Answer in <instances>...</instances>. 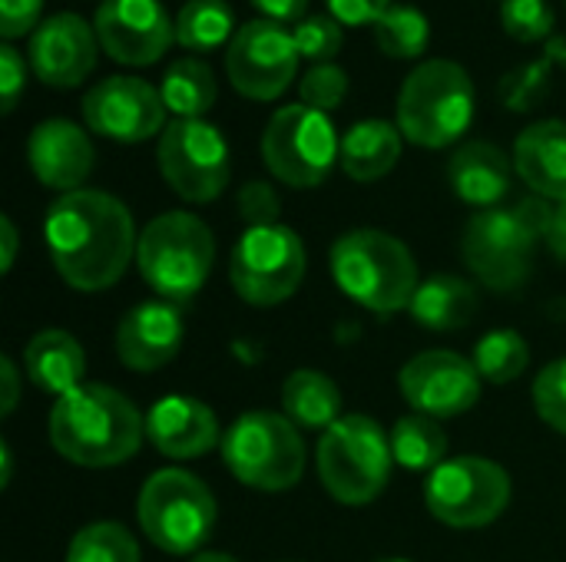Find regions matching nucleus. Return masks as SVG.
<instances>
[{
	"label": "nucleus",
	"instance_id": "29",
	"mask_svg": "<svg viewBox=\"0 0 566 562\" xmlns=\"http://www.w3.org/2000/svg\"><path fill=\"white\" fill-rule=\"evenodd\" d=\"M557 70H566V36H551L541 60L521 63L501 79V103L514 113H531L551 93Z\"/></svg>",
	"mask_w": 566,
	"mask_h": 562
},
{
	"label": "nucleus",
	"instance_id": "23",
	"mask_svg": "<svg viewBox=\"0 0 566 562\" xmlns=\"http://www.w3.org/2000/svg\"><path fill=\"white\" fill-rule=\"evenodd\" d=\"M511 159L504 156L501 146L488 139L464 142L448 166L451 189L468 202L481 209H494L507 192H511Z\"/></svg>",
	"mask_w": 566,
	"mask_h": 562
},
{
	"label": "nucleus",
	"instance_id": "49",
	"mask_svg": "<svg viewBox=\"0 0 566 562\" xmlns=\"http://www.w3.org/2000/svg\"><path fill=\"white\" fill-rule=\"evenodd\" d=\"M378 562H411V560H378Z\"/></svg>",
	"mask_w": 566,
	"mask_h": 562
},
{
	"label": "nucleus",
	"instance_id": "20",
	"mask_svg": "<svg viewBox=\"0 0 566 562\" xmlns=\"http://www.w3.org/2000/svg\"><path fill=\"white\" fill-rule=\"evenodd\" d=\"M182 311L172 301H143L129 308L116 328L119 361L133 371H156L182 348Z\"/></svg>",
	"mask_w": 566,
	"mask_h": 562
},
{
	"label": "nucleus",
	"instance_id": "13",
	"mask_svg": "<svg viewBox=\"0 0 566 562\" xmlns=\"http://www.w3.org/2000/svg\"><path fill=\"white\" fill-rule=\"evenodd\" d=\"M166 185L186 202H212L229 185L226 136L206 119H172L156 149Z\"/></svg>",
	"mask_w": 566,
	"mask_h": 562
},
{
	"label": "nucleus",
	"instance_id": "11",
	"mask_svg": "<svg viewBox=\"0 0 566 562\" xmlns=\"http://www.w3.org/2000/svg\"><path fill=\"white\" fill-rule=\"evenodd\" d=\"M229 278L242 301L259 308L282 305L305 278V245L289 225L245 229L232 248Z\"/></svg>",
	"mask_w": 566,
	"mask_h": 562
},
{
	"label": "nucleus",
	"instance_id": "26",
	"mask_svg": "<svg viewBox=\"0 0 566 562\" xmlns=\"http://www.w3.org/2000/svg\"><path fill=\"white\" fill-rule=\"evenodd\" d=\"M478 311V291L471 282L458 275H431L418 285L411 298V315L421 328L431 331H454L464 328Z\"/></svg>",
	"mask_w": 566,
	"mask_h": 562
},
{
	"label": "nucleus",
	"instance_id": "32",
	"mask_svg": "<svg viewBox=\"0 0 566 562\" xmlns=\"http://www.w3.org/2000/svg\"><path fill=\"white\" fill-rule=\"evenodd\" d=\"M375 40H378L381 53H388L395 60H418L428 50L431 23L411 3H391L388 13L375 23Z\"/></svg>",
	"mask_w": 566,
	"mask_h": 562
},
{
	"label": "nucleus",
	"instance_id": "27",
	"mask_svg": "<svg viewBox=\"0 0 566 562\" xmlns=\"http://www.w3.org/2000/svg\"><path fill=\"white\" fill-rule=\"evenodd\" d=\"M282 407H285V417L305 431L325 434L335 421H342V394H338L335 381L312 368H302L285 378Z\"/></svg>",
	"mask_w": 566,
	"mask_h": 562
},
{
	"label": "nucleus",
	"instance_id": "42",
	"mask_svg": "<svg viewBox=\"0 0 566 562\" xmlns=\"http://www.w3.org/2000/svg\"><path fill=\"white\" fill-rule=\"evenodd\" d=\"M325 7L345 26H375L388 13L391 0H325Z\"/></svg>",
	"mask_w": 566,
	"mask_h": 562
},
{
	"label": "nucleus",
	"instance_id": "46",
	"mask_svg": "<svg viewBox=\"0 0 566 562\" xmlns=\"http://www.w3.org/2000/svg\"><path fill=\"white\" fill-rule=\"evenodd\" d=\"M0 229H3V272H10L13 255H17V229H13V222L7 215L0 219Z\"/></svg>",
	"mask_w": 566,
	"mask_h": 562
},
{
	"label": "nucleus",
	"instance_id": "19",
	"mask_svg": "<svg viewBox=\"0 0 566 562\" xmlns=\"http://www.w3.org/2000/svg\"><path fill=\"white\" fill-rule=\"evenodd\" d=\"M93 142L86 129L70 119H43L27 139V162L33 176L56 192H76L93 172Z\"/></svg>",
	"mask_w": 566,
	"mask_h": 562
},
{
	"label": "nucleus",
	"instance_id": "14",
	"mask_svg": "<svg viewBox=\"0 0 566 562\" xmlns=\"http://www.w3.org/2000/svg\"><path fill=\"white\" fill-rule=\"evenodd\" d=\"M298 46L289 26L255 17L239 26L226 50L229 83L255 103L279 99L298 73Z\"/></svg>",
	"mask_w": 566,
	"mask_h": 562
},
{
	"label": "nucleus",
	"instance_id": "36",
	"mask_svg": "<svg viewBox=\"0 0 566 562\" xmlns=\"http://www.w3.org/2000/svg\"><path fill=\"white\" fill-rule=\"evenodd\" d=\"M298 56L315 63H328L342 50V23L332 13H308L292 26Z\"/></svg>",
	"mask_w": 566,
	"mask_h": 562
},
{
	"label": "nucleus",
	"instance_id": "37",
	"mask_svg": "<svg viewBox=\"0 0 566 562\" xmlns=\"http://www.w3.org/2000/svg\"><path fill=\"white\" fill-rule=\"evenodd\" d=\"M298 93H302V103L318 109V113H332L342 106L345 93H348V76L342 66L335 63H315L305 70L302 83H298Z\"/></svg>",
	"mask_w": 566,
	"mask_h": 562
},
{
	"label": "nucleus",
	"instance_id": "43",
	"mask_svg": "<svg viewBox=\"0 0 566 562\" xmlns=\"http://www.w3.org/2000/svg\"><path fill=\"white\" fill-rule=\"evenodd\" d=\"M252 7L272 20V23H282V26H295L302 17H308V0H252Z\"/></svg>",
	"mask_w": 566,
	"mask_h": 562
},
{
	"label": "nucleus",
	"instance_id": "5",
	"mask_svg": "<svg viewBox=\"0 0 566 562\" xmlns=\"http://www.w3.org/2000/svg\"><path fill=\"white\" fill-rule=\"evenodd\" d=\"M212 258V229L189 212H166L153 219L136 245V265L163 301H189L206 285Z\"/></svg>",
	"mask_w": 566,
	"mask_h": 562
},
{
	"label": "nucleus",
	"instance_id": "41",
	"mask_svg": "<svg viewBox=\"0 0 566 562\" xmlns=\"http://www.w3.org/2000/svg\"><path fill=\"white\" fill-rule=\"evenodd\" d=\"M23 83H27V63L13 50V43H3L0 46V106H3V113H10L17 106Z\"/></svg>",
	"mask_w": 566,
	"mask_h": 562
},
{
	"label": "nucleus",
	"instance_id": "15",
	"mask_svg": "<svg viewBox=\"0 0 566 562\" xmlns=\"http://www.w3.org/2000/svg\"><path fill=\"white\" fill-rule=\"evenodd\" d=\"M163 93L139 76H106L83 96V123L116 142H143L163 132L166 123Z\"/></svg>",
	"mask_w": 566,
	"mask_h": 562
},
{
	"label": "nucleus",
	"instance_id": "10",
	"mask_svg": "<svg viewBox=\"0 0 566 562\" xmlns=\"http://www.w3.org/2000/svg\"><path fill=\"white\" fill-rule=\"evenodd\" d=\"M424 503L444 527L478 530L507 510L511 477L488 457H454L431 470L424 484Z\"/></svg>",
	"mask_w": 566,
	"mask_h": 562
},
{
	"label": "nucleus",
	"instance_id": "33",
	"mask_svg": "<svg viewBox=\"0 0 566 562\" xmlns=\"http://www.w3.org/2000/svg\"><path fill=\"white\" fill-rule=\"evenodd\" d=\"M531 364V348L517 331H491L474 348V368L491 384H511L517 381Z\"/></svg>",
	"mask_w": 566,
	"mask_h": 562
},
{
	"label": "nucleus",
	"instance_id": "40",
	"mask_svg": "<svg viewBox=\"0 0 566 562\" xmlns=\"http://www.w3.org/2000/svg\"><path fill=\"white\" fill-rule=\"evenodd\" d=\"M43 0H0V36L17 40L36 30L43 20Z\"/></svg>",
	"mask_w": 566,
	"mask_h": 562
},
{
	"label": "nucleus",
	"instance_id": "7",
	"mask_svg": "<svg viewBox=\"0 0 566 562\" xmlns=\"http://www.w3.org/2000/svg\"><path fill=\"white\" fill-rule=\"evenodd\" d=\"M226 467L252 490H292L305 470V444L298 427L269 411L242 414L222 437Z\"/></svg>",
	"mask_w": 566,
	"mask_h": 562
},
{
	"label": "nucleus",
	"instance_id": "21",
	"mask_svg": "<svg viewBox=\"0 0 566 562\" xmlns=\"http://www.w3.org/2000/svg\"><path fill=\"white\" fill-rule=\"evenodd\" d=\"M146 437L172 460H196L216 447L219 421L202 401L169 394L146 414Z\"/></svg>",
	"mask_w": 566,
	"mask_h": 562
},
{
	"label": "nucleus",
	"instance_id": "25",
	"mask_svg": "<svg viewBox=\"0 0 566 562\" xmlns=\"http://www.w3.org/2000/svg\"><path fill=\"white\" fill-rule=\"evenodd\" d=\"M401 159V129L388 119H361L342 139V169L355 182L385 179Z\"/></svg>",
	"mask_w": 566,
	"mask_h": 562
},
{
	"label": "nucleus",
	"instance_id": "48",
	"mask_svg": "<svg viewBox=\"0 0 566 562\" xmlns=\"http://www.w3.org/2000/svg\"><path fill=\"white\" fill-rule=\"evenodd\" d=\"M189 562H239V560H232L229 553H199L196 560H189Z\"/></svg>",
	"mask_w": 566,
	"mask_h": 562
},
{
	"label": "nucleus",
	"instance_id": "35",
	"mask_svg": "<svg viewBox=\"0 0 566 562\" xmlns=\"http://www.w3.org/2000/svg\"><path fill=\"white\" fill-rule=\"evenodd\" d=\"M501 26L517 43H544L554 36V10L547 0H504Z\"/></svg>",
	"mask_w": 566,
	"mask_h": 562
},
{
	"label": "nucleus",
	"instance_id": "17",
	"mask_svg": "<svg viewBox=\"0 0 566 562\" xmlns=\"http://www.w3.org/2000/svg\"><path fill=\"white\" fill-rule=\"evenodd\" d=\"M405 401L424 417H458L481 401V374L474 361L454 351H424L398 374Z\"/></svg>",
	"mask_w": 566,
	"mask_h": 562
},
{
	"label": "nucleus",
	"instance_id": "30",
	"mask_svg": "<svg viewBox=\"0 0 566 562\" xmlns=\"http://www.w3.org/2000/svg\"><path fill=\"white\" fill-rule=\"evenodd\" d=\"M235 13L226 0H186L176 13V43L196 53H212L235 36Z\"/></svg>",
	"mask_w": 566,
	"mask_h": 562
},
{
	"label": "nucleus",
	"instance_id": "39",
	"mask_svg": "<svg viewBox=\"0 0 566 562\" xmlns=\"http://www.w3.org/2000/svg\"><path fill=\"white\" fill-rule=\"evenodd\" d=\"M239 215L245 219L249 229H262V225H279V212H282V199L279 192L262 182V179H252L239 189Z\"/></svg>",
	"mask_w": 566,
	"mask_h": 562
},
{
	"label": "nucleus",
	"instance_id": "28",
	"mask_svg": "<svg viewBox=\"0 0 566 562\" xmlns=\"http://www.w3.org/2000/svg\"><path fill=\"white\" fill-rule=\"evenodd\" d=\"M163 103L176 119H202L216 106V73L202 60H176L163 83H159Z\"/></svg>",
	"mask_w": 566,
	"mask_h": 562
},
{
	"label": "nucleus",
	"instance_id": "4",
	"mask_svg": "<svg viewBox=\"0 0 566 562\" xmlns=\"http://www.w3.org/2000/svg\"><path fill=\"white\" fill-rule=\"evenodd\" d=\"M474 119V83L454 60H424L408 73L398 93V129L408 142L444 149L458 142Z\"/></svg>",
	"mask_w": 566,
	"mask_h": 562
},
{
	"label": "nucleus",
	"instance_id": "8",
	"mask_svg": "<svg viewBox=\"0 0 566 562\" xmlns=\"http://www.w3.org/2000/svg\"><path fill=\"white\" fill-rule=\"evenodd\" d=\"M262 159L279 182L292 189H315L332 176L335 162H342V139L328 113L292 103L265 123Z\"/></svg>",
	"mask_w": 566,
	"mask_h": 562
},
{
	"label": "nucleus",
	"instance_id": "16",
	"mask_svg": "<svg viewBox=\"0 0 566 562\" xmlns=\"http://www.w3.org/2000/svg\"><path fill=\"white\" fill-rule=\"evenodd\" d=\"M93 30L99 50L123 66H153L176 40V20L159 0H103Z\"/></svg>",
	"mask_w": 566,
	"mask_h": 562
},
{
	"label": "nucleus",
	"instance_id": "44",
	"mask_svg": "<svg viewBox=\"0 0 566 562\" xmlns=\"http://www.w3.org/2000/svg\"><path fill=\"white\" fill-rule=\"evenodd\" d=\"M544 245L554 258L566 262V202L551 205V219H547V229H544Z\"/></svg>",
	"mask_w": 566,
	"mask_h": 562
},
{
	"label": "nucleus",
	"instance_id": "2",
	"mask_svg": "<svg viewBox=\"0 0 566 562\" xmlns=\"http://www.w3.org/2000/svg\"><path fill=\"white\" fill-rule=\"evenodd\" d=\"M146 424L133 401L106 384H80L56 397L50 411L53 450L80 467L99 470L129 460L143 444Z\"/></svg>",
	"mask_w": 566,
	"mask_h": 562
},
{
	"label": "nucleus",
	"instance_id": "45",
	"mask_svg": "<svg viewBox=\"0 0 566 562\" xmlns=\"http://www.w3.org/2000/svg\"><path fill=\"white\" fill-rule=\"evenodd\" d=\"M0 384H3V397H0V414H13L17 407V397H20V374L13 368L10 358H0Z\"/></svg>",
	"mask_w": 566,
	"mask_h": 562
},
{
	"label": "nucleus",
	"instance_id": "34",
	"mask_svg": "<svg viewBox=\"0 0 566 562\" xmlns=\"http://www.w3.org/2000/svg\"><path fill=\"white\" fill-rule=\"evenodd\" d=\"M66 562H139V547L119 523H90L73 537Z\"/></svg>",
	"mask_w": 566,
	"mask_h": 562
},
{
	"label": "nucleus",
	"instance_id": "31",
	"mask_svg": "<svg viewBox=\"0 0 566 562\" xmlns=\"http://www.w3.org/2000/svg\"><path fill=\"white\" fill-rule=\"evenodd\" d=\"M391 457L405 470H438L448 457V434L434 417L411 414L391 427Z\"/></svg>",
	"mask_w": 566,
	"mask_h": 562
},
{
	"label": "nucleus",
	"instance_id": "6",
	"mask_svg": "<svg viewBox=\"0 0 566 562\" xmlns=\"http://www.w3.org/2000/svg\"><path fill=\"white\" fill-rule=\"evenodd\" d=\"M391 464V441L378 421L361 414H345L318 441V477L345 507L371 503L385 490Z\"/></svg>",
	"mask_w": 566,
	"mask_h": 562
},
{
	"label": "nucleus",
	"instance_id": "24",
	"mask_svg": "<svg viewBox=\"0 0 566 562\" xmlns=\"http://www.w3.org/2000/svg\"><path fill=\"white\" fill-rule=\"evenodd\" d=\"M23 368H27V378L43 394L63 397L83 384L86 358H83V348L73 335L50 328V331H40L23 348Z\"/></svg>",
	"mask_w": 566,
	"mask_h": 562
},
{
	"label": "nucleus",
	"instance_id": "12",
	"mask_svg": "<svg viewBox=\"0 0 566 562\" xmlns=\"http://www.w3.org/2000/svg\"><path fill=\"white\" fill-rule=\"evenodd\" d=\"M541 235L521 209H484L464 229V262L481 285L494 291H517L534 268Z\"/></svg>",
	"mask_w": 566,
	"mask_h": 562
},
{
	"label": "nucleus",
	"instance_id": "1",
	"mask_svg": "<svg viewBox=\"0 0 566 562\" xmlns=\"http://www.w3.org/2000/svg\"><path fill=\"white\" fill-rule=\"evenodd\" d=\"M43 235L60 278L76 291L116 285L139 245L129 209L96 189L60 195L46 212Z\"/></svg>",
	"mask_w": 566,
	"mask_h": 562
},
{
	"label": "nucleus",
	"instance_id": "18",
	"mask_svg": "<svg viewBox=\"0 0 566 562\" xmlns=\"http://www.w3.org/2000/svg\"><path fill=\"white\" fill-rule=\"evenodd\" d=\"M96 30L76 13H53L30 36V70L56 89L80 86L96 66Z\"/></svg>",
	"mask_w": 566,
	"mask_h": 562
},
{
	"label": "nucleus",
	"instance_id": "47",
	"mask_svg": "<svg viewBox=\"0 0 566 562\" xmlns=\"http://www.w3.org/2000/svg\"><path fill=\"white\" fill-rule=\"evenodd\" d=\"M0 457H3V477H0V484L7 487V484H10V474H13V464H10V447H7V444L0 447Z\"/></svg>",
	"mask_w": 566,
	"mask_h": 562
},
{
	"label": "nucleus",
	"instance_id": "22",
	"mask_svg": "<svg viewBox=\"0 0 566 562\" xmlns=\"http://www.w3.org/2000/svg\"><path fill=\"white\" fill-rule=\"evenodd\" d=\"M517 176L547 202H566V123L544 119L527 126L514 142Z\"/></svg>",
	"mask_w": 566,
	"mask_h": 562
},
{
	"label": "nucleus",
	"instance_id": "9",
	"mask_svg": "<svg viewBox=\"0 0 566 562\" xmlns=\"http://www.w3.org/2000/svg\"><path fill=\"white\" fill-rule=\"evenodd\" d=\"M139 527L153 547L186 556L199 550L216 527V500L209 487L186 470H156L139 494Z\"/></svg>",
	"mask_w": 566,
	"mask_h": 562
},
{
	"label": "nucleus",
	"instance_id": "3",
	"mask_svg": "<svg viewBox=\"0 0 566 562\" xmlns=\"http://www.w3.org/2000/svg\"><path fill=\"white\" fill-rule=\"evenodd\" d=\"M332 275L352 301L378 315L411 308L421 285L408 245L378 229H355L342 235L332 245Z\"/></svg>",
	"mask_w": 566,
	"mask_h": 562
},
{
	"label": "nucleus",
	"instance_id": "38",
	"mask_svg": "<svg viewBox=\"0 0 566 562\" xmlns=\"http://www.w3.org/2000/svg\"><path fill=\"white\" fill-rule=\"evenodd\" d=\"M534 407L554 431L566 434V358L547 364L534 381Z\"/></svg>",
	"mask_w": 566,
	"mask_h": 562
}]
</instances>
